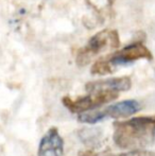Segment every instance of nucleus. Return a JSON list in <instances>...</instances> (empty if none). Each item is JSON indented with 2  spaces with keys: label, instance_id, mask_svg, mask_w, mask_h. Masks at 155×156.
<instances>
[{
  "label": "nucleus",
  "instance_id": "f257e3e1",
  "mask_svg": "<svg viewBox=\"0 0 155 156\" xmlns=\"http://www.w3.org/2000/svg\"><path fill=\"white\" fill-rule=\"evenodd\" d=\"M115 144L124 150H143L155 142V115L140 116L114 123Z\"/></svg>",
  "mask_w": 155,
  "mask_h": 156
},
{
  "label": "nucleus",
  "instance_id": "f03ea898",
  "mask_svg": "<svg viewBox=\"0 0 155 156\" xmlns=\"http://www.w3.org/2000/svg\"><path fill=\"white\" fill-rule=\"evenodd\" d=\"M119 46L120 38L116 30H102L90 37L86 45L78 50L76 63L80 67H84L99 54L116 50Z\"/></svg>",
  "mask_w": 155,
  "mask_h": 156
},
{
  "label": "nucleus",
  "instance_id": "7ed1b4c3",
  "mask_svg": "<svg viewBox=\"0 0 155 156\" xmlns=\"http://www.w3.org/2000/svg\"><path fill=\"white\" fill-rule=\"evenodd\" d=\"M118 97L119 93L115 90H96L89 91L86 96H81L77 98L64 97L62 99V102L64 106L71 113L81 114L112 102L116 100Z\"/></svg>",
  "mask_w": 155,
  "mask_h": 156
},
{
  "label": "nucleus",
  "instance_id": "20e7f679",
  "mask_svg": "<svg viewBox=\"0 0 155 156\" xmlns=\"http://www.w3.org/2000/svg\"><path fill=\"white\" fill-rule=\"evenodd\" d=\"M105 58L111 63V65L116 69L118 65L132 63L137 60H141V58L152 60V53L143 44L133 43Z\"/></svg>",
  "mask_w": 155,
  "mask_h": 156
},
{
  "label": "nucleus",
  "instance_id": "39448f33",
  "mask_svg": "<svg viewBox=\"0 0 155 156\" xmlns=\"http://www.w3.org/2000/svg\"><path fill=\"white\" fill-rule=\"evenodd\" d=\"M64 140L56 127H51L41 139L37 156H63Z\"/></svg>",
  "mask_w": 155,
  "mask_h": 156
},
{
  "label": "nucleus",
  "instance_id": "423d86ee",
  "mask_svg": "<svg viewBox=\"0 0 155 156\" xmlns=\"http://www.w3.org/2000/svg\"><path fill=\"white\" fill-rule=\"evenodd\" d=\"M132 86V81L129 76H119L111 78L105 80L91 81L85 85L87 93L96 90H115V91H126Z\"/></svg>",
  "mask_w": 155,
  "mask_h": 156
},
{
  "label": "nucleus",
  "instance_id": "0eeeda50",
  "mask_svg": "<svg viewBox=\"0 0 155 156\" xmlns=\"http://www.w3.org/2000/svg\"><path fill=\"white\" fill-rule=\"evenodd\" d=\"M140 104L136 100H124L110 105L105 109H103V112L105 114V117L120 119L134 115L140 111Z\"/></svg>",
  "mask_w": 155,
  "mask_h": 156
},
{
  "label": "nucleus",
  "instance_id": "6e6552de",
  "mask_svg": "<svg viewBox=\"0 0 155 156\" xmlns=\"http://www.w3.org/2000/svg\"><path fill=\"white\" fill-rule=\"evenodd\" d=\"M105 117V114H104L103 109L102 111H88V112H84V113L79 114L78 116V120L82 123H88V124H96L98 122H100L101 120H103Z\"/></svg>",
  "mask_w": 155,
  "mask_h": 156
},
{
  "label": "nucleus",
  "instance_id": "1a4fd4ad",
  "mask_svg": "<svg viewBox=\"0 0 155 156\" xmlns=\"http://www.w3.org/2000/svg\"><path fill=\"white\" fill-rule=\"evenodd\" d=\"M115 71V68L111 65L106 58H102L100 60L96 61L93 65L91 66L90 72L95 76H106L111 74Z\"/></svg>",
  "mask_w": 155,
  "mask_h": 156
},
{
  "label": "nucleus",
  "instance_id": "9d476101",
  "mask_svg": "<svg viewBox=\"0 0 155 156\" xmlns=\"http://www.w3.org/2000/svg\"><path fill=\"white\" fill-rule=\"evenodd\" d=\"M113 156H155V153L150 152V151H145V150H132L126 153H122V154L113 155Z\"/></svg>",
  "mask_w": 155,
  "mask_h": 156
},
{
  "label": "nucleus",
  "instance_id": "9b49d317",
  "mask_svg": "<svg viewBox=\"0 0 155 156\" xmlns=\"http://www.w3.org/2000/svg\"><path fill=\"white\" fill-rule=\"evenodd\" d=\"M91 1H93V5L95 6V8H98V4H100L101 2H102V6L108 8V6L112 5L116 0H91Z\"/></svg>",
  "mask_w": 155,
  "mask_h": 156
},
{
  "label": "nucleus",
  "instance_id": "f8f14e48",
  "mask_svg": "<svg viewBox=\"0 0 155 156\" xmlns=\"http://www.w3.org/2000/svg\"><path fill=\"white\" fill-rule=\"evenodd\" d=\"M80 156H97L98 154L96 152H93V150H86L83 151V152H80Z\"/></svg>",
  "mask_w": 155,
  "mask_h": 156
}]
</instances>
